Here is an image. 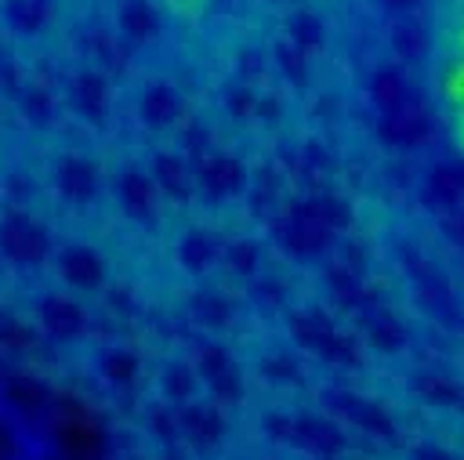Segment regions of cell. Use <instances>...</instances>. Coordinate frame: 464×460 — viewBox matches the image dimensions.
<instances>
[{
  "label": "cell",
  "mask_w": 464,
  "mask_h": 460,
  "mask_svg": "<svg viewBox=\"0 0 464 460\" xmlns=\"http://www.w3.org/2000/svg\"><path fill=\"white\" fill-rule=\"evenodd\" d=\"M442 87L450 98V116L457 123V138L464 141V0L460 11L450 25V40H446V54H442Z\"/></svg>",
  "instance_id": "6da1fadb"
}]
</instances>
